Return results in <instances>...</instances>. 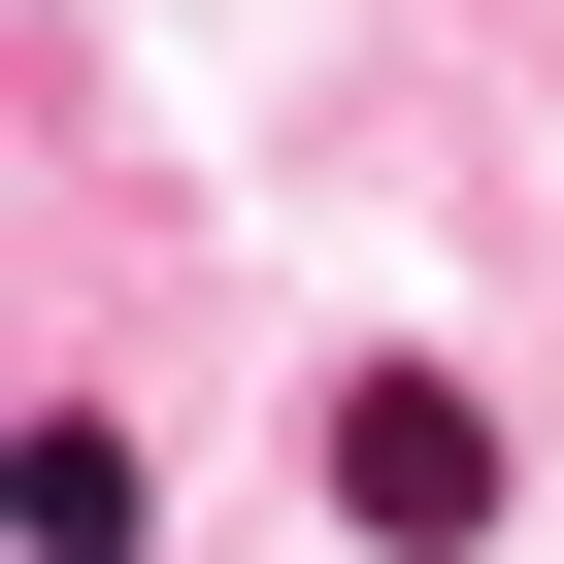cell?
I'll return each instance as SVG.
<instances>
[{"mask_svg": "<svg viewBox=\"0 0 564 564\" xmlns=\"http://www.w3.org/2000/svg\"><path fill=\"white\" fill-rule=\"evenodd\" d=\"M333 531H366V564H465V531H498V399H465V366H333Z\"/></svg>", "mask_w": 564, "mask_h": 564, "instance_id": "1", "label": "cell"}]
</instances>
